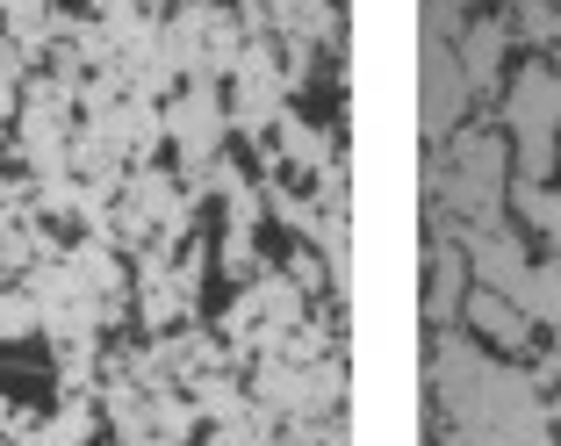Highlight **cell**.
Here are the masks:
<instances>
[{"label": "cell", "instance_id": "obj_1", "mask_svg": "<svg viewBox=\"0 0 561 446\" xmlns=\"http://www.w3.org/2000/svg\"><path fill=\"white\" fill-rule=\"evenodd\" d=\"M512 130H518V159H526V173H547L554 137H561V72L533 66L526 80H518V94H512Z\"/></svg>", "mask_w": 561, "mask_h": 446}, {"label": "cell", "instance_id": "obj_2", "mask_svg": "<svg viewBox=\"0 0 561 446\" xmlns=\"http://www.w3.org/2000/svg\"><path fill=\"white\" fill-rule=\"evenodd\" d=\"M468 310H476V324L490 331L496 346H526V331H533V317H526V310H512V302L496 296V288H482V296L468 302Z\"/></svg>", "mask_w": 561, "mask_h": 446}, {"label": "cell", "instance_id": "obj_3", "mask_svg": "<svg viewBox=\"0 0 561 446\" xmlns=\"http://www.w3.org/2000/svg\"><path fill=\"white\" fill-rule=\"evenodd\" d=\"M518 209L540 216V231H554V238H561V195H540V187H526V195H518Z\"/></svg>", "mask_w": 561, "mask_h": 446}]
</instances>
